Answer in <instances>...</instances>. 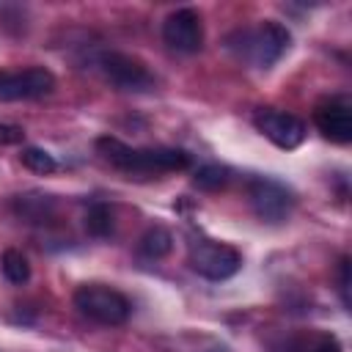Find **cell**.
Instances as JSON below:
<instances>
[{
  "label": "cell",
  "mask_w": 352,
  "mask_h": 352,
  "mask_svg": "<svg viewBox=\"0 0 352 352\" xmlns=\"http://www.w3.org/2000/svg\"><path fill=\"white\" fill-rule=\"evenodd\" d=\"M85 228L91 236H107L113 231V212L104 204H94L85 214Z\"/></svg>",
  "instance_id": "16"
},
{
  "label": "cell",
  "mask_w": 352,
  "mask_h": 352,
  "mask_svg": "<svg viewBox=\"0 0 352 352\" xmlns=\"http://www.w3.org/2000/svg\"><path fill=\"white\" fill-rule=\"evenodd\" d=\"M308 352H341V344H338L336 336L319 333V336H314V341L308 344Z\"/></svg>",
  "instance_id": "17"
},
{
  "label": "cell",
  "mask_w": 352,
  "mask_h": 352,
  "mask_svg": "<svg viewBox=\"0 0 352 352\" xmlns=\"http://www.w3.org/2000/svg\"><path fill=\"white\" fill-rule=\"evenodd\" d=\"M187 264L206 280H228L242 267V253L217 239H195L187 250Z\"/></svg>",
  "instance_id": "4"
},
{
  "label": "cell",
  "mask_w": 352,
  "mask_h": 352,
  "mask_svg": "<svg viewBox=\"0 0 352 352\" xmlns=\"http://www.w3.org/2000/svg\"><path fill=\"white\" fill-rule=\"evenodd\" d=\"M25 132L22 126H14V124H0V146H14V143H22Z\"/></svg>",
  "instance_id": "19"
},
{
  "label": "cell",
  "mask_w": 352,
  "mask_h": 352,
  "mask_svg": "<svg viewBox=\"0 0 352 352\" xmlns=\"http://www.w3.org/2000/svg\"><path fill=\"white\" fill-rule=\"evenodd\" d=\"M316 129L333 143L352 140V104L346 96H327L314 107Z\"/></svg>",
  "instance_id": "10"
},
{
  "label": "cell",
  "mask_w": 352,
  "mask_h": 352,
  "mask_svg": "<svg viewBox=\"0 0 352 352\" xmlns=\"http://www.w3.org/2000/svg\"><path fill=\"white\" fill-rule=\"evenodd\" d=\"M170 248H173V236H170V231L162 228V226L148 228V231L143 234V239H140V253H143L146 258H162V256L170 253Z\"/></svg>",
  "instance_id": "12"
},
{
  "label": "cell",
  "mask_w": 352,
  "mask_h": 352,
  "mask_svg": "<svg viewBox=\"0 0 352 352\" xmlns=\"http://www.w3.org/2000/svg\"><path fill=\"white\" fill-rule=\"evenodd\" d=\"M226 44L239 60H245L250 66H258V69H270L272 63H278L286 55V50L292 44V33L280 22L267 19L256 28L234 30L226 38Z\"/></svg>",
  "instance_id": "2"
},
{
  "label": "cell",
  "mask_w": 352,
  "mask_h": 352,
  "mask_svg": "<svg viewBox=\"0 0 352 352\" xmlns=\"http://www.w3.org/2000/svg\"><path fill=\"white\" fill-rule=\"evenodd\" d=\"M55 91V77L44 66L30 69H0V102L41 99Z\"/></svg>",
  "instance_id": "5"
},
{
  "label": "cell",
  "mask_w": 352,
  "mask_h": 352,
  "mask_svg": "<svg viewBox=\"0 0 352 352\" xmlns=\"http://www.w3.org/2000/svg\"><path fill=\"white\" fill-rule=\"evenodd\" d=\"M0 270H3L6 280L16 283V286H22V283L30 280V261H28V256H25L22 250L8 248V250L0 256Z\"/></svg>",
  "instance_id": "11"
},
{
  "label": "cell",
  "mask_w": 352,
  "mask_h": 352,
  "mask_svg": "<svg viewBox=\"0 0 352 352\" xmlns=\"http://www.w3.org/2000/svg\"><path fill=\"white\" fill-rule=\"evenodd\" d=\"M74 305L77 311L96 322V324H104V327H116V324H124L129 319V300L118 292V289H110L104 283H85L74 292Z\"/></svg>",
  "instance_id": "3"
},
{
  "label": "cell",
  "mask_w": 352,
  "mask_h": 352,
  "mask_svg": "<svg viewBox=\"0 0 352 352\" xmlns=\"http://www.w3.org/2000/svg\"><path fill=\"white\" fill-rule=\"evenodd\" d=\"M162 41L176 52H198L204 47V25L198 11L179 8L162 22Z\"/></svg>",
  "instance_id": "9"
},
{
  "label": "cell",
  "mask_w": 352,
  "mask_h": 352,
  "mask_svg": "<svg viewBox=\"0 0 352 352\" xmlns=\"http://www.w3.org/2000/svg\"><path fill=\"white\" fill-rule=\"evenodd\" d=\"M99 66L104 72V77L121 88V91H132V94H146L154 88V74L148 72V66L126 52H104L99 58Z\"/></svg>",
  "instance_id": "7"
},
{
  "label": "cell",
  "mask_w": 352,
  "mask_h": 352,
  "mask_svg": "<svg viewBox=\"0 0 352 352\" xmlns=\"http://www.w3.org/2000/svg\"><path fill=\"white\" fill-rule=\"evenodd\" d=\"M338 292H341V302L349 308V258L346 256L338 264Z\"/></svg>",
  "instance_id": "18"
},
{
  "label": "cell",
  "mask_w": 352,
  "mask_h": 352,
  "mask_svg": "<svg viewBox=\"0 0 352 352\" xmlns=\"http://www.w3.org/2000/svg\"><path fill=\"white\" fill-rule=\"evenodd\" d=\"M96 148L113 168L129 176H160L190 165V154L184 148H132L118 138H99Z\"/></svg>",
  "instance_id": "1"
},
{
  "label": "cell",
  "mask_w": 352,
  "mask_h": 352,
  "mask_svg": "<svg viewBox=\"0 0 352 352\" xmlns=\"http://www.w3.org/2000/svg\"><path fill=\"white\" fill-rule=\"evenodd\" d=\"M192 184L198 190H206V192H214V190H223L228 184V170L220 168V165H204L195 170L192 176Z\"/></svg>",
  "instance_id": "15"
},
{
  "label": "cell",
  "mask_w": 352,
  "mask_h": 352,
  "mask_svg": "<svg viewBox=\"0 0 352 352\" xmlns=\"http://www.w3.org/2000/svg\"><path fill=\"white\" fill-rule=\"evenodd\" d=\"M253 124L256 129L270 140L275 143L278 148H297L302 140H305V124L302 118H297L294 113L289 110H278V107H261L256 116H253Z\"/></svg>",
  "instance_id": "8"
},
{
  "label": "cell",
  "mask_w": 352,
  "mask_h": 352,
  "mask_svg": "<svg viewBox=\"0 0 352 352\" xmlns=\"http://www.w3.org/2000/svg\"><path fill=\"white\" fill-rule=\"evenodd\" d=\"M19 160H22V165H25L28 170H33V173H41V176H47V173H52V170L58 168L55 157H52L50 151L38 148V146H28V148L19 154Z\"/></svg>",
  "instance_id": "14"
},
{
  "label": "cell",
  "mask_w": 352,
  "mask_h": 352,
  "mask_svg": "<svg viewBox=\"0 0 352 352\" xmlns=\"http://www.w3.org/2000/svg\"><path fill=\"white\" fill-rule=\"evenodd\" d=\"M16 209H19L22 217L38 223L52 212V198L50 195H19L16 198Z\"/></svg>",
  "instance_id": "13"
},
{
  "label": "cell",
  "mask_w": 352,
  "mask_h": 352,
  "mask_svg": "<svg viewBox=\"0 0 352 352\" xmlns=\"http://www.w3.org/2000/svg\"><path fill=\"white\" fill-rule=\"evenodd\" d=\"M248 201L258 220L264 223H283L294 209V195L289 187H283L275 179L256 176L248 184Z\"/></svg>",
  "instance_id": "6"
}]
</instances>
